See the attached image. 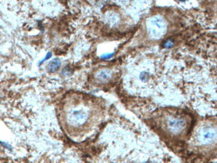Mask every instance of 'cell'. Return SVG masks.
<instances>
[{
    "instance_id": "cell-1",
    "label": "cell",
    "mask_w": 217,
    "mask_h": 163,
    "mask_svg": "<svg viewBox=\"0 0 217 163\" xmlns=\"http://www.w3.org/2000/svg\"><path fill=\"white\" fill-rule=\"evenodd\" d=\"M156 123L160 130L167 137L181 139L188 133L190 120L185 112L178 108H166L158 114Z\"/></svg>"
},
{
    "instance_id": "cell-6",
    "label": "cell",
    "mask_w": 217,
    "mask_h": 163,
    "mask_svg": "<svg viewBox=\"0 0 217 163\" xmlns=\"http://www.w3.org/2000/svg\"><path fill=\"white\" fill-rule=\"evenodd\" d=\"M61 66V61L58 58H54L52 60L48 65V70L51 73H54L57 72Z\"/></svg>"
},
{
    "instance_id": "cell-2",
    "label": "cell",
    "mask_w": 217,
    "mask_h": 163,
    "mask_svg": "<svg viewBox=\"0 0 217 163\" xmlns=\"http://www.w3.org/2000/svg\"><path fill=\"white\" fill-rule=\"evenodd\" d=\"M197 139L198 142H200L204 145L210 144L217 141V130L212 126L201 128L198 132Z\"/></svg>"
},
{
    "instance_id": "cell-4",
    "label": "cell",
    "mask_w": 217,
    "mask_h": 163,
    "mask_svg": "<svg viewBox=\"0 0 217 163\" xmlns=\"http://www.w3.org/2000/svg\"><path fill=\"white\" fill-rule=\"evenodd\" d=\"M88 113L83 109L75 110L69 114V120L70 122L74 126H80L88 119Z\"/></svg>"
},
{
    "instance_id": "cell-8",
    "label": "cell",
    "mask_w": 217,
    "mask_h": 163,
    "mask_svg": "<svg viewBox=\"0 0 217 163\" xmlns=\"http://www.w3.org/2000/svg\"><path fill=\"white\" fill-rule=\"evenodd\" d=\"M51 57H52V54H51L50 52H48V53L47 54V56H45V58H44V60L41 61V63L44 62V61H45V60H48V59H49V58H51Z\"/></svg>"
},
{
    "instance_id": "cell-3",
    "label": "cell",
    "mask_w": 217,
    "mask_h": 163,
    "mask_svg": "<svg viewBox=\"0 0 217 163\" xmlns=\"http://www.w3.org/2000/svg\"><path fill=\"white\" fill-rule=\"evenodd\" d=\"M166 23L162 17H155L148 22L147 28L152 37L160 38L166 30Z\"/></svg>"
},
{
    "instance_id": "cell-5",
    "label": "cell",
    "mask_w": 217,
    "mask_h": 163,
    "mask_svg": "<svg viewBox=\"0 0 217 163\" xmlns=\"http://www.w3.org/2000/svg\"><path fill=\"white\" fill-rule=\"evenodd\" d=\"M112 74L113 73L110 69H102L96 73V78L101 83H106L112 78Z\"/></svg>"
},
{
    "instance_id": "cell-7",
    "label": "cell",
    "mask_w": 217,
    "mask_h": 163,
    "mask_svg": "<svg viewBox=\"0 0 217 163\" xmlns=\"http://www.w3.org/2000/svg\"><path fill=\"white\" fill-rule=\"evenodd\" d=\"M173 42L171 40H167L166 42L164 43V47L166 48H170L172 46Z\"/></svg>"
}]
</instances>
